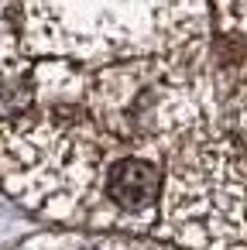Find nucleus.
I'll return each instance as SVG.
<instances>
[{
  "mask_svg": "<svg viewBox=\"0 0 247 250\" xmlns=\"http://www.w3.org/2000/svg\"><path fill=\"white\" fill-rule=\"evenodd\" d=\"M237 55H216V83L223 93V124L247 151V48L240 42L223 38Z\"/></svg>",
  "mask_w": 247,
  "mask_h": 250,
  "instance_id": "1",
  "label": "nucleus"
},
{
  "mask_svg": "<svg viewBox=\"0 0 247 250\" xmlns=\"http://www.w3.org/2000/svg\"><path fill=\"white\" fill-rule=\"evenodd\" d=\"M7 14H11V11H0V96H4V93L28 72V62H21L18 24H11Z\"/></svg>",
  "mask_w": 247,
  "mask_h": 250,
  "instance_id": "2",
  "label": "nucleus"
}]
</instances>
